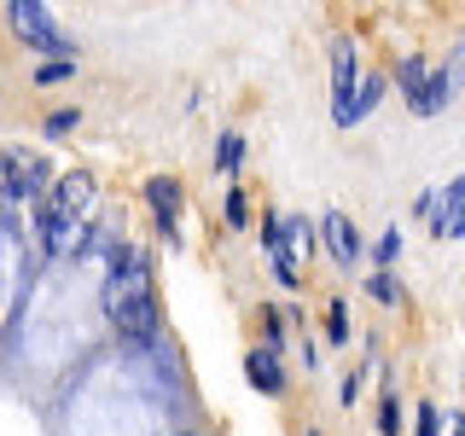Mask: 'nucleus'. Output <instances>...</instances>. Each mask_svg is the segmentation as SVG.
<instances>
[{
    "mask_svg": "<svg viewBox=\"0 0 465 436\" xmlns=\"http://www.w3.org/2000/svg\"><path fill=\"white\" fill-rule=\"evenodd\" d=\"M105 285H99V309H105L111 332L128 343H152L157 326H163V309H157V285H152V256L134 251V244H116L105 256Z\"/></svg>",
    "mask_w": 465,
    "mask_h": 436,
    "instance_id": "obj_1",
    "label": "nucleus"
},
{
    "mask_svg": "<svg viewBox=\"0 0 465 436\" xmlns=\"http://www.w3.org/2000/svg\"><path fill=\"white\" fill-rule=\"evenodd\" d=\"M87 210H94V174L64 169L53 181V193L41 198V210H35V244L47 256H76L82 251L76 233L87 227Z\"/></svg>",
    "mask_w": 465,
    "mask_h": 436,
    "instance_id": "obj_2",
    "label": "nucleus"
},
{
    "mask_svg": "<svg viewBox=\"0 0 465 436\" xmlns=\"http://www.w3.org/2000/svg\"><path fill=\"white\" fill-rule=\"evenodd\" d=\"M6 24H12V35H18L29 53H41V64H47V58H70V35H58V18L47 6L18 0V6H6Z\"/></svg>",
    "mask_w": 465,
    "mask_h": 436,
    "instance_id": "obj_3",
    "label": "nucleus"
},
{
    "mask_svg": "<svg viewBox=\"0 0 465 436\" xmlns=\"http://www.w3.org/2000/svg\"><path fill=\"white\" fill-rule=\"evenodd\" d=\"M309 256H314V222H309V215H285L280 244L268 251V273H273L285 291H297V285H302V268H309Z\"/></svg>",
    "mask_w": 465,
    "mask_h": 436,
    "instance_id": "obj_4",
    "label": "nucleus"
},
{
    "mask_svg": "<svg viewBox=\"0 0 465 436\" xmlns=\"http://www.w3.org/2000/svg\"><path fill=\"white\" fill-rule=\"evenodd\" d=\"M361 58H355V35H331V123L355 128V87H361Z\"/></svg>",
    "mask_w": 465,
    "mask_h": 436,
    "instance_id": "obj_5",
    "label": "nucleus"
},
{
    "mask_svg": "<svg viewBox=\"0 0 465 436\" xmlns=\"http://www.w3.org/2000/svg\"><path fill=\"white\" fill-rule=\"evenodd\" d=\"M244 384L256 390V396H268V401H280L285 390H291V372H285V355L280 349H268V343H251V355H244Z\"/></svg>",
    "mask_w": 465,
    "mask_h": 436,
    "instance_id": "obj_6",
    "label": "nucleus"
},
{
    "mask_svg": "<svg viewBox=\"0 0 465 436\" xmlns=\"http://www.w3.org/2000/svg\"><path fill=\"white\" fill-rule=\"evenodd\" d=\"M320 244H326V256L338 262V268H355V262H361V227L349 222L343 210L320 215Z\"/></svg>",
    "mask_w": 465,
    "mask_h": 436,
    "instance_id": "obj_7",
    "label": "nucleus"
},
{
    "mask_svg": "<svg viewBox=\"0 0 465 436\" xmlns=\"http://www.w3.org/2000/svg\"><path fill=\"white\" fill-rule=\"evenodd\" d=\"M430 233L436 239H465V174L442 186V198H436V215H430Z\"/></svg>",
    "mask_w": 465,
    "mask_h": 436,
    "instance_id": "obj_8",
    "label": "nucleus"
},
{
    "mask_svg": "<svg viewBox=\"0 0 465 436\" xmlns=\"http://www.w3.org/2000/svg\"><path fill=\"white\" fill-rule=\"evenodd\" d=\"M454 87H460V58H448L442 70H430V82H425V94H419V105H413V116H436L454 99Z\"/></svg>",
    "mask_w": 465,
    "mask_h": 436,
    "instance_id": "obj_9",
    "label": "nucleus"
},
{
    "mask_svg": "<svg viewBox=\"0 0 465 436\" xmlns=\"http://www.w3.org/2000/svg\"><path fill=\"white\" fill-rule=\"evenodd\" d=\"M181 198H186V186L174 181V174H152V181H145V203H152L157 222H181Z\"/></svg>",
    "mask_w": 465,
    "mask_h": 436,
    "instance_id": "obj_10",
    "label": "nucleus"
},
{
    "mask_svg": "<svg viewBox=\"0 0 465 436\" xmlns=\"http://www.w3.org/2000/svg\"><path fill=\"white\" fill-rule=\"evenodd\" d=\"M256 332H262L256 343H268V349H280V355H285V343H291V309L262 302V309H256Z\"/></svg>",
    "mask_w": 465,
    "mask_h": 436,
    "instance_id": "obj_11",
    "label": "nucleus"
},
{
    "mask_svg": "<svg viewBox=\"0 0 465 436\" xmlns=\"http://www.w3.org/2000/svg\"><path fill=\"white\" fill-rule=\"evenodd\" d=\"M390 87H396V82H390V70H378V64H372L367 76H361V87H355V123H367V116L384 105Z\"/></svg>",
    "mask_w": 465,
    "mask_h": 436,
    "instance_id": "obj_12",
    "label": "nucleus"
},
{
    "mask_svg": "<svg viewBox=\"0 0 465 436\" xmlns=\"http://www.w3.org/2000/svg\"><path fill=\"white\" fill-rule=\"evenodd\" d=\"M407 94V105H419V94H425V82H430V64H425V53H407L401 64H396V76H390Z\"/></svg>",
    "mask_w": 465,
    "mask_h": 436,
    "instance_id": "obj_13",
    "label": "nucleus"
},
{
    "mask_svg": "<svg viewBox=\"0 0 465 436\" xmlns=\"http://www.w3.org/2000/svg\"><path fill=\"white\" fill-rule=\"evenodd\" d=\"M239 169H244V134H239V128H227V134L215 140V174H227V181H232Z\"/></svg>",
    "mask_w": 465,
    "mask_h": 436,
    "instance_id": "obj_14",
    "label": "nucleus"
},
{
    "mask_svg": "<svg viewBox=\"0 0 465 436\" xmlns=\"http://www.w3.org/2000/svg\"><path fill=\"white\" fill-rule=\"evenodd\" d=\"M222 222H227L232 233L251 227V193H244L239 181H232V186H227V198H222Z\"/></svg>",
    "mask_w": 465,
    "mask_h": 436,
    "instance_id": "obj_15",
    "label": "nucleus"
},
{
    "mask_svg": "<svg viewBox=\"0 0 465 436\" xmlns=\"http://www.w3.org/2000/svg\"><path fill=\"white\" fill-rule=\"evenodd\" d=\"M396 256H401V233L384 227V233H378V244H372V273H390V268H396Z\"/></svg>",
    "mask_w": 465,
    "mask_h": 436,
    "instance_id": "obj_16",
    "label": "nucleus"
},
{
    "mask_svg": "<svg viewBox=\"0 0 465 436\" xmlns=\"http://www.w3.org/2000/svg\"><path fill=\"white\" fill-rule=\"evenodd\" d=\"M378 436H401V396L396 390L378 396Z\"/></svg>",
    "mask_w": 465,
    "mask_h": 436,
    "instance_id": "obj_17",
    "label": "nucleus"
},
{
    "mask_svg": "<svg viewBox=\"0 0 465 436\" xmlns=\"http://www.w3.org/2000/svg\"><path fill=\"white\" fill-rule=\"evenodd\" d=\"M326 343H349V309H343V297L326 302Z\"/></svg>",
    "mask_w": 465,
    "mask_h": 436,
    "instance_id": "obj_18",
    "label": "nucleus"
},
{
    "mask_svg": "<svg viewBox=\"0 0 465 436\" xmlns=\"http://www.w3.org/2000/svg\"><path fill=\"white\" fill-rule=\"evenodd\" d=\"M76 123H82V111L64 105V111H53L47 123H41V134H47V140H64V134H76Z\"/></svg>",
    "mask_w": 465,
    "mask_h": 436,
    "instance_id": "obj_19",
    "label": "nucleus"
},
{
    "mask_svg": "<svg viewBox=\"0 0 465 436\" xmlns=\"http://www.w3.org/2000/svg\"><path fill=\"white\" fill-rule=\"evenodd\" d=\"M367 291L378 302H384V309H396L401 302V285H396V273H367Z\"/></svg>",
    "mask_w": 465,
    "mask_h": 436,
    "instance_id": "obj_20",
    "label": "nucleus"
},
{
    "mask_svg": "<svg viewBox=\"0 0 465 436\" xmlns=\"http://www.w3.org/2000/svg\"><path fill=\"white\" fill-rule=\"evenodd\" d=\"M367 378H372V355H367V361H361V367H355V372H349V378H343V390H338V401H343V407H355V401H361V384H367Z\"/></svg>",
    "mask_w": 465,
    "mask_h": 436,
    "instance_id": "obj_21",
    "label": "nucleus"
},
{
    "mask_svg": "<svg viewBox=\"0 0 465 436\" xmlns=\"http://www.w3.org/2000/svg\"><path fill=\"white\" fill-rule=\"evenodd\" d=\"M413 436H442V407H436V401H419V413H413Z\"/></svg>",
    "mask_w": 465,
    "mask_h": 436,
    "instance_id": "obj_22",
    "label": "nucleus"
},
{
    "mask_svg": "<svg viewBox=\"0 0 465 436\" xmlns=\"http://www.w3.org/2000/svg\"><path fill=\"white\" fill-rule=\"evenodd\" d=\"M35 87H58V82H70V58H47V64H35V76H29Z\"/></svg>",
    "mask_w": 465,
    "mask_h": 436,
    "instance_id": "obj_23",
    "label": "nucleus"
},
{
    "mask_svg": "<svg viewBox=\"0 0 465 436\" xmlns=\"http://www.w3.org/2000/svg\"><path fill=\"white\" fill-rule=\"evenodd\" d=\"M442 436H465V413H442Z\"/></svg>",
    "mask_w": 465,
    "mask_h": 436,
    "instance_id": "obj_24",
    "label": "nucleus"
},
{
    "mask_svg": "<svg viewBox=\"0 0 465 436\" xmlns=\"http://www.w3.org/2000/svg\"><path fill=\"white\" fill-rule=\"evenodd\" d=\"M302 367H309V372L320 367V343H314V338H302Z\"/></svg>",
    "mask_w": 465,
    "mask_h": 436,
    "instance_id": "obj_25",
    "label": "nucleus"
},
{
    "mask_svg": "<svg viewBox=\"0 0 465 436\" xmlns=\"http://www.w3.org/2000/svg\"><path fill=\"white\" fill-rule=\"evenodd\" d=\"M174 436H203V431H174Z\"/></svg>",
    "mask_w": 465,
    "mask_h": 436,
    "instance_id": "obj_26",
    "label": "nucleus"
},
{
    "mask_svg": "<svg viewBox=\"0 0 465 436\" xmlns=\"http://www.w3.org/2000/svg\"><path fill=\"white\" fill-rule=\"evenodd\" d=\"M302 436H320V431H302Z\"/></svg>",
    "mask_w": 465,
    "mask_h": 436,
    "instance_id": "obj_27",
    "label": "nucleus"
}]
</instances>
